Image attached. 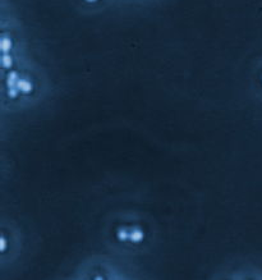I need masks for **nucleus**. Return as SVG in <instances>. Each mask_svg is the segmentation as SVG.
I'll use <instances>...</instances> for the list:
<instances>
[{
    "instance_id": "2",
    "label": "nucleus",
    "mask_w": 262,
    "mask_h": 280,
    "mask_svg": "<svg viewBox=\"0 0 262 280\" xmlns=\"http://www.w3.org/2000/svg\"><path fill=\"white\" fill-rule=\"evenodd\" d=\"M95 280H104V279H101V278H96Z\"/></svg>"
},
{
    "instance_id": "3",
    "label": "nucleus",
    "mask_w": 262,
    "mask_h": 280,
    "mask_svg": "<svg viewBox=\"0 0 262 280\" xmlns=\"http://www.w3.org/2000/svg\"><path fill=\"white\" fill-rule=\"evenodd\" d=\"M87 2H96V0H87Z\"/></svg>"
},
{
    "instance_id": "1",
    "label": "nucleus",
    "mask_w": 262,
    "mask_h": 280,
    "mask_svg": "<svg viewBox=\"0 0 262 280\" xmlns=\"http://www.w3.org/2000/svg\"><path fill=\"white\" fill-rule=\"evenodd\" d=\"M142 238H143V234H142V232L140 230V229H135V230H133L131 234H129V239L132 241V242H141L142 241Z\"/></svg>"
}]
</instances>
